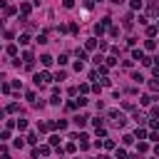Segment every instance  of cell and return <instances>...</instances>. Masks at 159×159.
<instances>
[{
	"label": "cell",
	"instance_id": "6da1fadb",
	"mask_svg": "<svg viewBox=\"0 0 159 159\" xmlns=\"http://www.w3.org/2000/svg\"><path fill=\"white\" fill-rule=\"evenodd\" d=\"M107 119H109L114 127H124V122H127V119H124V114H122V112H117V109H109V112H107Z\"/></svg>",
	"mask_w": 159,
	"mask_h": 159
},
{
	"label": "cell",
	"instance_id": "7a4b0ae2",
	"mask_svg": "<svg viewBox=\"0 0 159 159\" xmlns=\"http://www.w3.org/2000/svg\"><path fill=\"white\" fill-rule=\"evenodd\" d=\"M47 82H50V75H47V72H37V75H35V84H37V87H45Z\"/></svg>",
	"mask_w": 159,
	"mask_h": 159
},
{
	"label": "cell",
	"instance_id": "3957f363",
	"mask_svg": "<svg viewBox=\"0 0 159 159\" xmlns=\"http://www.w3.org/2000/svg\"><path fill=\"white\" fill-rule=\"evenodd\" d=\"M32 60H35V57H32V52H30V50H25V52H22V65H25L27 70H32Z\"/></svg>",
	"mask_w": 159,
	"mask_h": 159
},
{
	"label": "cell",
	"instance_id": "277c9868",
	"mask_svg": "<svg viewBox=\"0 0 159 159\" xmlns=\"http://www.w3.org/2000/svg\"><path fill=\"white\" fill-rule=\"evenodd\" d=\"M107 25H109V17H104L102 22H97V25H94V32H97V35H102V32L107 30Z\"/></svg>",
	"mask_w": 159,
	"mask_h": 159
},
{
	"label": "cell",
	"instance_id": "5b68a950",
	"mask_svg": "<svg viewBox=\"0 0 159 159\" xmlns=\"http://www.w3.org/2000/svg\"><path fill=\"white\" fill-rule=\"evenodd\" d=\"M132 60H139V62H144V60H147V55H144L142 50H134V52H132Z\"/></svg>",
	"mask_w": 159,
	"mask_h": 159
},
{
	"label": "cell",
	"instance_id": "8992f818",
	"mask_svg": "<svg viewBox=\"0 0 159 159\" xmlns=\"http://www.w3.org/2000/svg\"><path fill=\"white\" fill-rule=\"evenodd\" d=\"M75 124H77V127H84V124H87V114H77V117H75Z\"/></svg>",
	"mask_w": 159,
	"mask_h": 159
},
{
	"label": "cell",
	"instance_id": "52a82bcc",
	"mask_svg": "<svg viewBox=\"0 0 159 159\" xmlns=\"http://www.w3.org/2000/svg\"><path fill=\"white\" fill-rule=\"evenodd\" d=\"M30 10H32L30 2H22V5H20V12H22V15H30Z\"/></svg>",
	"mask_w": 159,
	"mask_h": 159
},
{
	"label": "cell",
	"instance_id": "ba28073f",
	"mask_svg": "<svg viewBox=\"0 0 159 159\" xmlns=\"http://www.w3.org/2000/svg\"><path fill=\"white\" fill-rule=\"evenodd\" d=\"M117 65V57L112 55V57H104V67H114Z\"/></svg>",
	"mask_w": 159,
	"mask_h": 159
},
{
	"label": "cell",
	"instance_id": "9c48e42d",
	"mask_svg": "<svg viewBox=\"0 0 159 159\" xmlns=\"http://www.w3.org/2000/svg\"><path fill=\"white\" fill-rule=\"evenodd\" d=\"M139 102L147 107V104H152V102H154V97H152V94H144V97H139Z\"/></svg>",
	"mask_w": 159,
	"mask_h": 159
},
{
	"label": "cell",
	"instance_id": "30bf717a",
	"mask_svg": "<svg viewBox=\"0 0 159 159\" xmlns=\"http://www.w3.org/2000/svg\"><path fill=\"white\" fill-rule=\"evenodd\" d=\"M132 25H134V17H132V15H124V27H127V30H129V27H132Z\"/></svg>",
	"mask_w": 159,
	"mask_h": 159
},
{
	"label": "cell",
	"instance_id": "8fae6325",
	"mask_svg": "<svg viewBox=\"0 0 159 159\" xmlns=\"http://www.w3.org/2000/svg\"><path fill=\"white\" fill-rule=\"evenodd\" d=\"M94 47H97V40H94V37H92V40H87V42H84V50H94Z\"/></svg>",
	"mask_w": 159,
	"mask_h": 159
},
{
	"label": "cell",
	"instance_id": "7c38bea8",
	"mask_svg": "<svg viewBox=\"0 0 159 159\" xmlns=\"http://www.w3.org/2000/svg\"><path fill=\"white\" fill-rule=\"evenodd\" d=\"M75 55H77V60H80V62H82V60H87V50H80V47H77V52H75Z\"/></svg>",
	"mask_w": 159,
	"mask_h": 159
},
{
	"label": "cell",
	"instance_id": "4fadbf2b",
	"mask_svg": "<svg viewBox=\"0 0 159 159\" xmlns=\"http://www.w3.org/2000/svg\"><path fill=\"white\" fill-rule=\"evenodd\" d=\"M5 112H20V104H17V102H10V104H7V109H5Z\"/></svg>",
	"mask_w": 159,
	"mask_h": 159
},
{
	"label": "cell",
	"instance_id": "5bb4252c",
	"mask_svg": "<svg viewBox=\"0 0 159 159\" xmlns=\"http://www.w3.org/2000/svg\"><path fill=\"white\" fill-rule=\"evenodd\" d=\"M15 127H17L20 132H22V129H27V119H17V122H15Z\"/></svg>",
	"mask_w": 159,
	"mask_h": 159
},
{
	"label": "cell",
	"instance_id": "9a60e30c",
	"mask_svg": "<svg viewBox=\"0 0 159 159\" xmlns=\"http://www.w3.org/2000/svg\"><path fill=\"white\" fill-rule=\"evenodd\" d=\"M134 139H147V129H142V127H139V129H137V134H134Z\"/></svg>",
	"mask_w": 159,
	"mask_h": 159
},
{
	"label": "cell",
	"instance_id": "2e32d148",
	"mask_svg": "<svg viewBox=\"0 0 159 159\" xmlns=\"http://www.w3.org/2000/svg\"><path fill=\"white\" fill-rule=\"evenodd\" d=\"M159 12V5L157 2H149V15H157Z\"/></svg>",
	"mask_w": 159,
	"mask_h": 159
},
{
	"label": "cell",
	"instance_id": "e0dca14e",
	"mask_svg": "<svg viewBox=\"0 0 159 159\" xmlns=\"http://www.w3.org/2000/svg\"><path fill=\"white\" fill-rule=\"evenodd\" d=\"M17 40H20V45H27V42H30V35H27V32H22Z\"/></svg>",
	"mask_w": 159,
	"mask_h": 159
},
{
	"label": "cell",
	"instance_id": "ac0fdd59",
	"mask_svg": "<svg viewBox=\"0 0 159 159\" xmlns=\"http://www.w3.org/2000/svg\"><path fill=\"white\" fill-rule=\"evenodd\" d=\"M40 60H42V65H45V67H50V65H52V57H50V55H42Z\"/></svg>",
	"mask_w": 159,
	"mask_h": 159
},
{
	"label": "cell",
	"instance_id": "d6986e66",
	"mask_svg": "<svg viewBox=\"0 0 159 159\" xmlns=\"http://www.w3.org/2000/svg\"><path fill=\"white\" fill-rule=\"evenodd\" d=\"M102 147H104V149H114V142H112V139H102Z\"/></svg>",
	"mask_w": 159,
	"mask_h": 159
},
{
	"label": "cell",
	"instance_id": "ffe728a7",
	"mask_svg": "<svg viewBox=\"0 0 159 159\" xmlns=\"http://www.w3.org/2000/svg\"><path fill=\"white\" fill-rule=\"evenodd\" d=\"M37 42L45 45V42H47V32H40V35H37Z\"/></svg>",
	"mask_w": 159,
	"mask_h": 159
},
{
	"label": "cell",
	"instance_id": "44dd1931",
	"mask_svg": "<svg viewBox=\"0 0 159 159\" xmlns=\"http://www.w3.org/2000/svg\"><path fill=\"white\" fill-rule=\"evenodd\" d=\"M7 55L15 57V55H17V45H10V47H7Z\"/></svg>",
	"mask_w": 159,
	"mask_h": 159
},
{
	"label": "cell",
	"instance_id": "7402d4cb",
	"mask_svg": "<svg viewBox=\"0 0 159 159\" xmlns=\"http://www.w3.org/2000/svg\"><path fill=\"white\" fill-rule=\"evenodd\" d=\"M57 144H60V137L52 134V137H50V147H57Z\"/></svg>",
	"mask_w": 159,
	"mask_h": 159
},
{
	"label": "cell",
	"instance_id": "603a6c76",
	"mask_svg": "<svg viewBox=\"0 0 159 159\" xmlns=\"http://www.w3.org/2000/svg\"><path fill=\"white\" fill-rule=\"evenodd\" d=\"M37 154H42V157H47V154H50V147H47V144H45V147H40V149H37Z\"/></svg>",
	"mask_w": 159,
	"mask_h": 159
},
{
	"label": "cell",
	"instance_id": "cb8c5ba5",
	"mask_svg": "<svg viewBox=\"0 0 159 159\" xmlns=\"http://www.w3.org/2000/svg\"><path fill=\"white\" fill-rule=\"evenodd\" d=\"M114 157H117V159H127V152H124V149H117Z\"/></svg>",
	"mask_w": 159,
	"mask_h": 159
},
{
	"label": "cell",
	"instance_id": "d4e9b609",
	"mask_svg": "<svg viewBox=\"0 0 159 159\" xmlns=\"http://www.w3.org/2000/svg\"><path fill=\"white\" fill-rule=\"evenodd\" d=\"M129 5H132V10H142V0H132Z\"/></svg>",
	"mask_w": 159,
	"mask_h": 159
},
{
	"label": "cell",
	"instance_id": "484cf974",
	"mask_svg": "<svg viewBox=\"0 0 159 159\" xmlns=\"http://www.w3.org/2000/svg\"><path fill=\"white\" fill-rule=\"evenodd\" d=\"M149 89H152V92H159V82L152 80V82H149Z\"/></svg>",
	"mask_w": 159,
	"mask_h": 159
},
{
	"label": "cell",
	"instance_id": "4316f807",
	"mask_svg": "<svg viewBox=\"0 0 159 159\" xmlns=\"http://www.w3.org/2000/svg\"><path fill=\"white\" fill-rule=\"evenodd\" d=\"M147 35H149V37H154V35H157V27H154V25H149V27H147Z\"/></svg>",
	"mask_w": 159,
	"mask_h": 159
},
{
	"label": "cell",
	"instance_id": "83f0119b",
	"mask_svg": "<svg viewBox=\"0 0 159 159\" xmlns=\"http://www.w3.org/2000/svg\"><path fill=\"white\" fill-rule=\"evenodd\" d=\"M137 149H139V152H147V149H149V144H147V142H139V144H137Z\"/></svg>",
	"mask_w": 159,
	"mask_h": 159
},
{
	"label": "cell",
	"instance_id": "f1b7e54d",
	"mask_svg": "<svg viewBox=\"0 0 159 159\" xmlns=\"http://www.w3.org/2000/svg\"><path fill=\"white\" fill-rule=\"evenodd\" d=\"M109 35H112V37H117V35H119V27H114V25H112V27H109Z\"/></svg>",
	"mask_w": 159,
	"mask_h": 159
},
{
	"label": "cell",
	"instance_id": "f546056e",
	"mask_svg": "<svg viewBox=\"0 0 159 159\" xmlns=\"http://www.w3.org/2000/svg\"><path fill=\"white\" fill-rule=\"evenodd\" d=\"M67 60H70L67 55H60V57H57V62H60V65H67Z\"/></svg>",
	"mask_w": 159,
	"mask_h": 159
},
{
	"label": "cell",
	"instance_id": "4dcf8cb0",
	"mask_svg": "<svg viewBox=\"0 0 159 159\" xmlns=\"http://www.w3.org/2000/svg\"><path fill=\"white\" fill-rule=\"evenodd\" d=\"M132 80H134V82H144V77H142L139 72H134V75H132Z\"/></svg>",
	"mask_w": 159,
	"mask_h": 159
},
{
	"label": "cell",
	"instance_id": "1f68e13d",
	"mask_svg": "<svg viewBox=\"0 0 159 159\" xmlns=\"http://www.w3.org/2000/svg\"><path fill=\"white\" fill-rule=\"evenodd\" d=\"M25 139H27V144H35V142H37V137H35V134H27Z\"/></svg>",
	"mask_w": 159,
	"mask_h": 159
},
{
	"label": "cell",
	"instance_id": "d6a6232c",
	"mask_svg": "<svg viewBox=\"0 0 159 159\" xmlns=\"http://www.w3.org/2000/svg\"><path fill=\"white\" fill-rule=\"evenodd\" d=\"M134 142V134H124V144H132Z\"/></svg>",
	"mask_w": 159,
	"mask_h": 159
},
{
	"label": "cell",
	"instance_id": "836d02e7",
	"mask_svg": "<svg viewBox=\"0 0 159 159\" xmlns=\"http://www.w3.org/2000/svg\"><path fill=\"white\" fill-rule=\"evenodd\" d=\"M12 144H15V147H17V149H20V147H25V139H20V137H17V139H15V142H12Z\"/></svg>",
	"mask_w": 159,
	"mask_h": 159
},
{
	"label": "cell",
	"instance_id": "e575fe53",
	"mask_svg": "<svg viewBox=\"0 0 159 159\" xmlns=\"http://www.w3.org/2000/svg\"><path fill=\"white\" fill-rule=\"evenodd\" d=\"M75 149H77V144H75V142H70V144L65 147V152H75Z\"/></svg>",
	"mask_w": 159,
	"mask_h": 159
},
{
	"label": "cell",
	"instance_id": "d590c367",
	"mask_svg": "<svg viewBox=\"0 0 159 159\" xmlns=\"http://www.w3.org/2000/svg\"><path fill=\"white\" fill-rule=\"evenodd\" d=\"M62 5H65V7H67V10H70V7H75V0H65V2H62Z\"/></svg>",
	"mask_w": 159,
	"mask_h": 159
},
{
	"label": "cell",
	"instance_id": "8d00e7d4",
	"mask_svg": "<svg viewBox=\"0 0 159 159\" xmlns=\"http://www.w3.org/2000/svg\"><path fill=\"white\" fill-rule=\"evenodd\" d=\"M154 77H159V65H154Z\"/></svg>",
	"mask_w": 159,
	"mask_h": 159
},
{
	"label": "cell",
	"instance_id": "74e56055",
	"mask_svg": "<svg viewBox=\"0 0 159 159\" xmlns=\"http://www.w3.org/2000/svg\"><path fill=\"white\" fill-rule=\"evenodd\" d=\"M127 159H139V154H132V157H127Z\"/></svg>",
	"mask_w": 159,
	"mask_h": 159
},
{
	"label": "cell",
	"instance_id": "f35d334b",
	"mask_svg": "<svg viewBox=\"0 0 159 159\" xmlns=\"http://www.w3.org/2000/svg\"><path fill=\"white\" fill-rule=\"evenodd\" d=\"M154 154H157V157H159V144H157V147H154Z\"/></svg>",
	"mask_w": 159,
	"mask_h": 159
},
{
	"label": "cell",
	"instance_id": "ab89813d",
	"mask_svg": "<svg viewBox=\"0 0 159 159\" xmlns=\"http://www.w3.org/2000/svg\"><path fill=\"white\" fill-rule=\"evenodd\" d=\"M97 159H109V157H104V154H99V157H97Z\"/></svg>",
	"mask_w": 159,
	"mask_h": 159
},
{
	"label": "cell",
	"instance_id": "60d3db41",
	"mask_svg": "<svg viewBox=\"0 0 159 159\" xmlns=\"http://www.w3.org/2000/svg\"><path fill=\"white\" fill-rule=\"evenodd\" d=\"M2 117H5V109H0V119H2Z\"/></svg>",
	"mask_w": 159,
	"mask_h": 159
},
{
	"label": "cell",
	"instance_id": "b9f144b4",
	"mask_svg": "<svg viewBox=\"0 0 159 159\" xmlns=\"http://www.w3.org/2000/svg\"><path fill=\"white\" fill-rule=\"evenodd\" d=\"M112 2H114V5H119V2H124V0H112Z\"/></svg>",
	"mask_w": 159,
	"mask_h": 159
},
{
	"label": "cell",
	"instance_id": "7bdbcfd3",
	"mask_svg": "<svg viewBox=\"0 0 159 159\" xmlns=\"http://www.w3.org/2000/svg\"><path fill=\"white\" fill-rule=\"evenodd\" d=\"M22 2H25V0H22Z\"/></svg>",
	"mask_w": 159,
	"mask_h": 159
}]
</instances>
